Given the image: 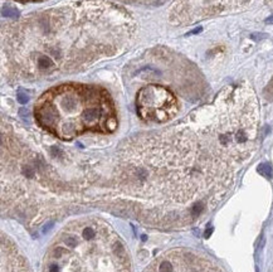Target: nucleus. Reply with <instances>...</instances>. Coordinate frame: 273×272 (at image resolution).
Wrapping results in <instances>:
<instances>
[{
  "instance_id": "f257e3e1",
  "label": "nucleus",
  "mask_w": 273,
  "mask_h": 272,
  "mask_svg": "<svg viewBox=\"0 0 273 272\" xmlns=\"http://www.w3.org/2000/svg\"><path fill=\"white\" fill-rule=\"evenodd\" d=\"M42 272H131V261L122 240L106 222L83 218L53 240Z\"/></svg>"
},
{
  "instance_id": "f03ea898",
  "label": "nucleus",
  "mask_w": 273,
  "mask_h": 272,
  "mask_svg": "<svg viewBox=\"0 0 273 272\" xmlns=\"http://www.w3.org/2000/svg\"><path fill=\"white\" fill-rule=\"evenodd\" d=\"M137 107L144 119L164 121L175 114V100L161 87H149L138 93Z\"/></svg>"
},
{
  "instance_id": "7ed1b4c3",
  "label": "nucleus",
  "mask_w": 273,
  "mask_h": 272,
  "mask_svg": "<svg viewBox=\"0 0 273 272\" xmlns=\"http://www.w3.org/2000/svg\"><path fill=\"white\" fill-rule=\"evenodd\" d=\"M1 272H30L18 248L4 234L1 236Z\"/></svg>"
},
{
  "instance_id": "20e7f679",
  "label": "nucleus",
  "mask_w": 273,
  "mask_h": 272,
  "mask_svg": "<svg viewBox=\"0 0 273 272\" xmlns=\"http://www.w3.org/2000/svg\"><path fill=\"white\" fill-rule=\"evenodd\" d=\"M1 15L4 18H18L19 16V11L18 9L13 6H3L1 8Z\"/></svg>"
},
{
  "instance_id": "39448f33",
  "label": "nucleus",
  "mask_w": 273,
  "mask_h": 272,
  "mask_svg": "<svg viewBox=\"0 0 273 272\" xmlns=\"http://www.w3.org/2000/svg\"><path fill=\"white\" fill-rule=\"evenodd\" d=\"M258 171L261 173L262 175H264L266 178H272L273 175V171H272V166L269 164H267V162H264V164H261L258 166Z\"/></svg>"
},
{
  "instance_id": "423d86ee",
  "label": "nucleus",
  "mask_w": 273,
  "mask_h": 272,
  "mask_svg": "<svg viewBox=\"0 0 273 272\" xmlns=\"http://www.w3.org/2000/svg\"><path fill=\"white\" fill-rule=\"evenodd\" d=\"M52 66H53V62L48 57H40L38 59V67L40 69H47V68H50Z\"/></svg>"
},
{
  "instance_id": "0eeeda50",
  "label": "nucleus",
  "mask_w": 273,
  "mask_h": 272,
  "mask_svg": "<svg viewBox=\"0 0 273 272\" xmlns=\"http://www.w3.org/2000/svg\"><path fill=\"white\" fill-rule=\"evenodd\" d=\"M16 97H18V101H19L20 103H27L28 100H29L28 95L24 93L23 91H18V95H16Z\"/></svg>"
},
{
  "instance_id": "6e6552de",
  "label": "nucleus",
  "mask_w": 273,
  "mask_h": 272,
  "mask_svg": "<svg viewBox=\"0 0 273 272\" xmlns=\"http://www.w3.org/2000/svg\"><path fill=\"white\" fill-rule=\"evenodd\" d=\"M266 37H267V34H264V33H253V34L250 35V38L254 40H259V39L266 38Z\"/></svg>"
},
{
  "instance_id": "1a4fd4ad",
  "label": "nucleus",
  "mask_w": 273,
  "mask_h": 272,
  "mask_svg": "<svg viewBox=\"0 0 273 272\" xmlns=\"http://www.w3.org/2000/svg\"><path fill=\"white\" fill-rule=\"evenodd\" d=\"M201 30H203V28H201V27H198L196 29H194V30H191L190 33H189V34H198V33H200Z\"/></svg>"
},
{
  "instance_id": "9d476101",
  "label": "nucleus",
  "mask_w": 273,
  "mask_h": 272,
  "mask_svg": "<svg viewBox=\"0 0 273 272\" xmlns=\"http://www.w3.org/2000/svg\"><path fill=\"white\" fill-rule=\"evenodd\" d=\"M266 23H267V24H273V15L268 16V18L266 19Z\"/></svg>"
}]
</instances>
